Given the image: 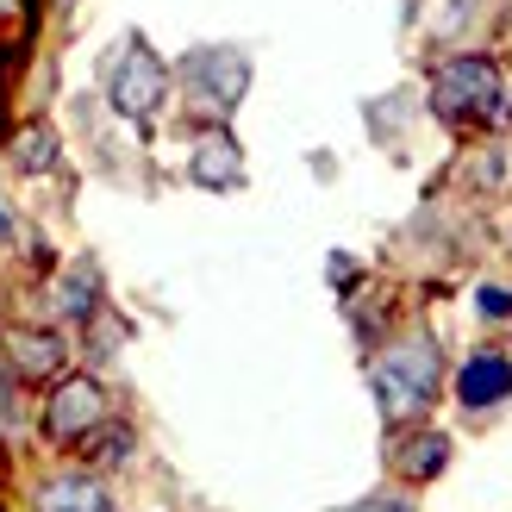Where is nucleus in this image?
Instances as JSON below:
<instances>
[{
  "label": "nucleus",
  "mask_w": 512,
  "mask_h": 512,
  "mask_svg": "<svg viewBox=\"0 0 512 512\" xmlns=\"http://www.w3.org/2000/svg\"><path fill=\"white\" fill-rule=\"evenodd\" d=\"M369 388H375V406H381V419L388 425H406V419H419L431 394H438V344L425 338V331H413V338H400L375 356V369H369Z\"/></svg>",
  "instance_id": "f257e3e1"
},
{
  "label": "nucleus",
  "mask_w": 512,
  "mask_h": 512,
  "mask_svg": "<svg viewBox=\"0 0 512 512\" xmlns=\"http://www.w3.org/2000/svg\"><path fill=\"white\" fill-rule=\"evenodd\" d=\"M500 69L488 57H450L431 69V113H438L444 125H456V132H469V125L494 119L500 113Z\"/></svg>",
  "instance_id": "f03ea898"
},
{
  "label": "nucleus",
  "mask_w": 512,
  "mask_h": 512,
  "mask_svg": "<svg viewBox=\"0 0 512 512\" xmlns=\"http://www.w3.org/2000/svg\"><path fill=\"white\" fill-rule=\"evenodd\" d=\"M163 94H169V69L163 57L150 50L144 38H125L113 50V63H107V100H113V113L125 119H150L163 107Z\"/></svg>",
  "instance_id": "7ed1b4c3"
},
{
  "label": "nucleus",
  "mask_w": 512,
  "mask_h": 512,
  "mask_svg": "<svg viewBox=\"0 0 512 512\" xmlns=\"http://www.w3.org/2000/svg\"><path fill=\"white\" fill-rule=\"evenodd\" d=\"M182 82L200 100V113L225 119L244 100V88H250V63H244V50H232V44H200V50L182 57Z\"/></svg>",
  "instance_id": "20e7f679"
},
{
  "label": "nucleus",
  "mask_w": 512,
  "mask_h": 512,
  "mask_svg": "<svg viewBox=\"0 0 512 512\" xmlns=\"http://www.w3.org/2000/svg\"><path fill=\"white\" fill-rule=\"evenodd\" d=\"M100 425H107V388H100L94 375H69V381L50 388V400H44V431L57 444H88Z\"/></svg>",
  "instance_id": "39448f33"
},
{
  "label": "nucleus",
  "mask_w": 512,
  "mask_h": 512,
  "mask_svg": "<svg viewBox=\"0 0 512 512\" xmlns=\"http://www.w3.org/2000/svg\"><path fill=\"white\" fill-rule=\"evenodd\" d=\"M0 350H7V363H13L19 381H50L69 363V344L57 338V331H38V325H13L7 338H0Z\"/></svg>",
  "instance_id": "423d86ee"
},
{
  "label": "nucleus",
  "mask_w": 512,
  "mask_h": 512,
  "mask_svg": "<svg viewBox=\"0 0 512 512\" xmlns=\"http://www.w3.org/2000/svg\"><path fill=\"white\" fill-rule=\"evenodd\" d=\"M188 175L200 188H213V194H225V188H238L244 182V150H238V138L225 132V125H207V132L194 138V157H188Z\"/></svg>",
  "instance_id": "0eeeda50"
},
{
  "label": "nucleus",
  "mask_w": 512,
  "mask_h": 512,
  "mask_svg": "<svg viewBox=\"0 0 512 512\" xmlns=\"http://www.w3.org/2000/svg\"><path fill=\"white\" fill-rule=\"evenodd\" d=\"M512 394V356L500 350H475L463 369H456V400L469 406V413H481V406H500Z\"/></svg>",
  "instance_id": "6e6552de"
},
{
  "label": "nucleus",
  "mask_w": 512,
  "mask_h": 512,
  "mask_svg": "<svg viewBox=\"0 0 512 512\" xmlns=\"http://www.w3.org/2000/svg\"><path fill=\"white\" fill-rule=\"evenodd\" d=\"M38 512H113V500L94 475H57V481H44Z\"/></svg>",
  "instance_id": "1a4fd4ad"
},
{
  "label": "nucleus",
  "mask_w": 512,
  "mask_h": 512,
  "mask_svg": "<svg viewBox=\"0 0 512 512\" xmlns=\"http://www.w3.org/2000/svg\"><path fill=\"white\" fill-rule=\"evenodd\" d=\"M444 463H450V438H444V431H413V438L394 450V469L406 481H431Z\"/></svg>",
  "instance_id": "9d476101"
},
{
  "label": "nucleus",
  "mask_w": 512,
  "mask_h": 512,
  "mask_svg": "<svg viewBox=\"0 0 512 512\" xmlns=\"http://www.w3.org/2000/svg\"><path fill=\"white\" fill-rule=\"evenodd\" d=\"M57 313H63V319H75V325L100 313V281H94V269H88V263H75V269L57 281Z\"/></svg>",
  "instance_id": "9b49d317"
},
{
  "label": "nucleus",
  "mask_w": 512,
  "mask_h": 512,
  "mask_svg": "<svg viewBox=\"0 0 512 512\" xmlns=\"http://www.w3.org/2000/svg\"><path fill=\"white\" fill-rule=\"evenodd\" d=\"M13 163H19V175H44V169H57V132H50V125H19V138H13Z\"/></svg>",
  "instance_id": "f8f14e48"
},
{
  "label": "nucleus",
  "mask_w": 512,
  "mask_h": 512,
  "mask_svg": "<svg viewBox=\"0 0 512 512\" xmlns=\"http://www.w3.org/2000/svg\"><path fill=\"white\" fill-rule=\"evenodd\" d=\"M32 25H38V0H0V57H13L32 38Z\"/></svg>",
  "instance_id": "ddd939ff"
},
{
  "label": "nucleus",
  "mask_w": 512,
  "mask_h": 512,
  "mask_svg": "<svg viewBox=\"0 0 512 512\" xmlns=\"http://www.w3.org/2000/svg\"><path fill=\"white\" fill-rule=\"evenodd\" d=\"M125 450H132V431H125V425L119 431H94V456H100V463H119Z\"/></svg>",
  "instance_id": "4468645a"
},
{
  "label": "nucleus",
  "mask_w": 512,
  "mask_h": 512,
  "mask_svg": "<svg viewBox=\"0 0 512 512\" xmlns=\"http://www.w3.org/2000/svg\"><path fill=\"white\" fill-rule=\"evenodd\" d=\"M475 306H481L488 319H506V313H512V288H481V294H475Z\"/></svg>",
  "instance_id": "2eb2a0df"
},
{
  "label": "nucleus",
  "mask_w": 512,
  "mask_h": 512,
  "mask_svg": "<svg viewBox=\"0 0 512 512\" xmlns=\"http://www.w3.org/2000/svg\"><path fill=\"white\" fill-rule=\"evenodd\" d=\"M350 512H413L406 500H388V494H375V500H356Z\"/></svg>",
  "instance_id": "dca6fc26"
},
{
  "label": "nucleus",
  "mask_w": 512,
  "mask_h": 512,
  "mask_svg": "<svg viewBox=\"0 0 512 512\" xmlns=\"http://www.w3.org/2000/svg\"><path fill=\"white\" fill-rule=\"evenodd\" d=\"M331 281H338V288H356V263H350V256H331Z\"/></svg>",
  "instance_id": "f3484780"
},
{
  "label": "nucleus",
  "mask_w": 512,
  "mask_h": 512,
  "mask_svg": "<svg viewBox=\"0 0 512 512\" xmlns=\"http://www.w3.org/2000/svg\"><path fill=\"white\" fill-rule=\"evenodd\" d=\"M0 63H7V57H0ZM0 132H7V94H0Z\"/></svg>",
  "instance_id": "a211bd4d"
},
{
  "label": "nucleus",
  "mask_w": 512,
  "mask_h": 512,
  "mask_svg": "<svg viewBox=\"0 0 512 512\" xmlns=\"http://www.w3.org/2000/svg\"><path fill=\"white\" fill-rule=\"evenodd\" d=\"M0 238H13V219L7 213H0Z\"/></svg>",
  "instance_id": "6ab92c4d"
},
{
  "label": "nucleus",
  "mask_w": 512,
  "mask_h": 512,
  "mask_svg": "<svg viewBox=\"0 0 512 512\" xmlns=\"http://www.w3.org/2000/svg\"><path fill=\"white\" fill-rule=\"evenodd\" d=\"M0 475H7V463H0Z\"/></svg>",
  "instance_id": "aec40b11"
}]
</instances>
